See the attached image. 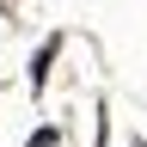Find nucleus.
Listing matches in <instances>:
<instances>
[{
  "instance_id": "f257e3e1",
  "label": "nucleus",
  "mask_w": 147,
  "mask_h": 147,
  "mask_svg": "<svg viewBox=\"0 0 147 147\" xmlns=\"http://www.w3.org/2000/svg\"><path fill=\"white\" fill-rule=\"evenodd\" d=\"M55 141H61V129H37L31 135V147H55Z\"/></svg>"
}]
</instances>
